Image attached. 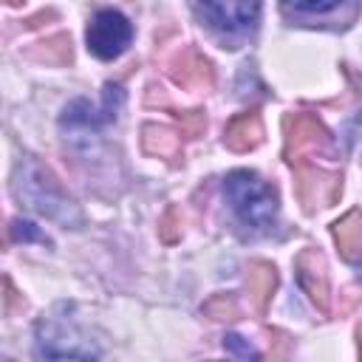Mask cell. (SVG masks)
Masks as SVG:
<instances>
[{
	"mask_svg": "<svg viewBox=\"0 0 362 362\" xmlns=\"http://www.w3.org/2000/svg\"><path fill=\"white\" fill-rule=\"evenodd\" d=\"M3 288H6V294H3V311L11 314V311H14V303H17V291H14V286H11L8 277L3 280Z\"/></svg>",
	"mask_w": 362,
	"mask_h": 362,
	"instance_id": "7402d4cb",
	"label": "cell"
},
{
	"mask_svg": "<svg viewBox=\"0 0 362 362\" xmlns=\"http://www.w3.org/2000/svg\"><path fill=\"white\" fill-rule=\"evenodd\" d=\"M158 238H161L164 243H175V240L181 238V215H178L175 206H170V209L161 215V221H158Z\"/></svg>",
	"mask_w": 362,
	"mask_h": 362,
	"instance_id": "ac0fdd59",
	"label": "cell"
},
{
	"mask_svg": "<svg viewBox=\"0 0 362 362\" xmlns=\"http://www.w3.org/2000/svg\"><path fill=\"white\" fill-rule=\"evenodd\" d=\"M204 20L226 34H240L255 28L260 17V0H198Z\"/></svg>",
	"mask_w": 362,
	"mask_h": 362,
	"instance_id": "52a82bcc",
	"label": "cell"
},
{
	"mask_svg": "<svg viewBox=\"0 0 362 362\" xmlns=\"http://www.w3.org/2000/svg\"><path fill=\"white\" fill-rule=\"evenodd\" d=\"M339 3L342 0H283V6L297 14H325V11L337 8Z\"/></svg>",
	"mask_w": 362,
	"mask_h": 362,
	"instance_id": "e0dca14e",
	"label": "cell"
},
{
	"mask_svg": "<svg viewBox=\"0 0 362 362\" xmlns=\"http://www.w3.org/2000/svg\"><path fill=\"white\" fill-rule=\"evenodd\" d=\"M286 161L288 164H300L305 161V156L314 153H331L334 150V139L328 133V127L314 116V113H291L286 116Z\"/></svg>",
	"mask_w": 362,
	"mask_h": 362,
	"instance_id": "3957f363",
	"label": "cell"
},
{
	"mask_svg": "<svg viewBox=\"0 0 362 362\" xmlns=\"http://www.w3.org/2000/svg\"><path fill=\"white\" fill-rule=\"evenodd\" d=\"M25 57L45 62V65H62L71 59V37L68 34H54L45 37L40 42H34L31 48H25Z\"/></svg>",
	"mask_w": 362,
	"mask_h": 362,
	"instance_id": "9a60e30c",
	"label": "cell"
},
{
	"mask_svg": "<svg viewBox=\"0 0 362 362\" xmlns=\"http://www.w3.org/2000/svg\"><path fill=\"white\" fill-rule=\"evenodd\" d=\"M331 235H334V240L339 246L342 260H348V263H359L362 260V212L359 209L345 212L331 226Z\"/></svg>",
	"mask_w": 362,
	"mask_h": 362,
	"instance_id": "4fadbf2b",
	"label": "cell"
},
{
	"mask_svg": "<svg viewBox=\"0 0 362 362\" xmlns=\"http://www.w3.org/2000/svg\"><path fill=\"white\" fill-rule=\"evenodd\" d=\"M11 187H14V195H17L25 206L42 212L45 218L65 221V223H79V221H82L79 209H76L74 201L65 195V189L59 187V181L54 178V173H51L48 167H42L40 161H34V158H25V161L17 167Z\"/></svg>",
	"mask_w": 362,
	"mask_h": 362,
	"instance_id": "6da1fadb",
	"label": "cell"
},
{
	"mask_svg": "<svg viewBox=\"0 0 362 362\" xmlns=\"http://www.w3.org/2000/svg\"><path fill=\"white\" fill-rule=\"evenodd\" d=\"M235 218L252 232H269L277 221V192L252 170H232L223 181Z\"/></svg>",
	"mask_w": 362,
	"mask_h": 362,
	"instance_id": "7a4b0ae2",
	"label": "cell"
},
{
	"mask_svg": "<svg viewBox=\"0 0 362 362\" xmlns=\"http://www.w3.org/2000/svg\"><path fill=\"white\" fill-rule=\"evenodd\" d=\"M294 274L303 288V294L311 300V305L320 314H328L331 308V286H328V263L320 249H303L294 257Z\"/></svg>",
	"mask_w": 362,
	"mask_h": 362,
	"instance_id": "8992f818",
	"label": "cell"
},
{
	"mask_svg": "<svg viewBox=\"0 0 362 362\" xmlns=\"http://www.w3.org/2000/svg\"><path fill=\"white\" fill-rule=\"evenodd\" d=\"M119 105H122V90H119V85L107 82L105 85V105H102V110H93L85 99H76V102H71L65 107L59 124L62 127H74V130H96V127H102V124L116 119V107Z\"/></svg>",
	"mask_w": 362,
	"mask_h": 362,
	"instance_id": "9c48e42d",
	"label": "cell"
},
{
	"mask_svg": "<svg viewBox=\"0 0 362 362\" xmlns=\"http://www.w3.org/2000/svg\"><path fill=\"white\" fill-rule=\"evenodd\" d=\"M201 311H204V317H209V320H238L240 317V305H238V300H235V294H212L204 305H201Z\"/></svg>",
	"mask_w": 362,
	"mask_h": 362,
	"instance_id": "2e32d148",
	"label": "cell"
},
{
	"mask_svg": "<svg viewBox=\"0 0 362 362\" xmlns=\"http://www.w3.org/2000/svg\"><path fill=\"white\" fill-rule=\"evenodd\" d=\"M133 40V25L116 8H102L88 25V51L99 59H116Z\"/></svg>",
	"mask_w": 362,
	"mask_h": 362,
	"instance_id": "5b68a950",
	"label": "cell"
},
{
	"mask_svg": "<svg viewBox=\"0 0 362 362\" xmlns=\"http://www.w3.org/2000/svg\"><path fill=\"white\" fill-rule=\"evenodd\" d=\"M57 342H65L62 356H99V351L93 345H82L85 339L79 337L74 320L65 317H42L37 322V354L40 356H51V351L57 348Z\"/></svg>",
	"mask_w": 362,
	"mask_h": 362,
	"instance_id": "ba28073f",
	"label": "cell"
},
{
	"mask_svg": "<svg viewBox=\"0 0 362 362\" xmlns=\"http://www.w3.org/2000/svg\"><path fill=\"white\" fill-rule=\"evenodd\" d=\"M223 348L229 351V354H235V356H243V359H257V351L243 339V337H238V334H226L223 337Z\"/></svg>",
	"mask_w": 362,
	"mask_h": 362,
	"instance_id": "ffe728a7",
	"label": "cell"
},
{
	"mask_svg": "<svg viewBox=\"0 0 362 362\" xmlns=\"http://www.w3.org/2000/svg\"><path fill=\"white\" fill-rule=\"evenodd\" d=\"M170 79L187 90H209L215 82V71L201 51L181 48V54L170 62Z\"/></svg>",
	"mask_w": 362,
	"mask_h": 362,
	"instance_id": "30bf717a",
	"label": "cell"
},
{
	"mask_svg": "<svg viewBox=\"0 0 362 362\" xmlns=\"http://www.w3.org/2000/svg\"><path fill=\"white\" fill-rule=\"evenodd\" d=\"M141 150L147 156H158V158H175L181 153V141L178 136L164 127V124H144L141 127Z\"/></svg>",
	"mask_w": 362,
	"mask_h": 362,
	"instance_id": "5bb4252c",
	"label": "cell"
},
{
	"mask_svg": "<svg viewBox=\"0 0 362 362\" xmlns=\"http://www.w3.org/2000/svg\"><path fill=\"white\" fill-rule=\"evenodd\" d=\"M3 3H8V6H20L23 0H3Z\"/></svg>",
	"mask_w": 362,
	"mask_h": 362,
	"instance_id": "cb8c5ba5",
	"label": "cell"
},
{
	"mask_svg": "<svg viewBox=\"0 0 362 362\" xmlns=\"http://www.w3.org/2000/svg\"><path fill=\"white\" fill-rule=\"evenodd\" d=\"M277 288V269L266 260H252L246 269V291H249V303L257 314H266L272 297Z\"/></svg>",
	"mask_w": 362,
	"mask_h": 362,
	"instance_id": "7c38bea8",
	"label": "cell"
},
{
	"mask_svg": "<svg viewBox=\"0 0 362 362\" xmlns=\"http://www.w3.org/2000/svg\"><path fill=\"white\" fill-rule=\"evenodd\" d=\"M178 122H181V130H184V136H189V139H195L204 127H206V116H204V110H189V113H181L178 116Z\"/></svg>",
	"mask_w": 362,
	"mask_h": 362,
	"instance_id": "d6986e66",
	"label": "cell"
},
{
	"mask_svg": "<svg viewBox=\"0 0 362 362\" xmlns=\"http://www.w3.org/2000/svg\"><path fill=\"white\" fill-rule=\"evenodd\" d=\"M342 192V175L328 173L317 164H294V195L300 206L311 215L317 209H328L339 201Z\"/></svg>",
	"mask_w": 362,
	"mask_h": 362,
	"instance_id": "277c9868",
	"label": "cell"
},
{
	"mask_svg": "<svg viewBox=\"0 0 362 362\" xmlns=\"http://www.w3.org/2000/svg\"><path fill=\"white\" fill-rule=\"evenodd\" d=\"M11 235H14L17 240H42V232H40L31 221H23V218L11 221Z\"/></svg>",
	"mask_w": 362,
	"mask_h": 362,
	"instance_id": "44dd1931",
	"label": "cell"
},
{
	"mask_svg": "<svg viewBox=\"0 0 362 362\" xmlns=\"http://www.w3.org/2000/svg\"><path fill=\"white\" fill-rule=\"evenodd\" d=\"M260 141H263V119L257 110H243L229 119L223 130V144L229 150L246 153V150H255Z\"/></svg>",
	"mask_w": 362,
	"mask_h": 362,
	"instance_id": "8fae6325",
	"label": "cell"
},
{
	"mask_svg": "<svg viewBox=\"0 0 362 362\" xmlns=\"http://www.w3.org/2000/svg\"><path fill=\"white\" fill-rule=\"evenodd\" d=\"M356 337H359V356H362V325H359V331H356Z\"/></svg>",
	"mask_w": 362,
	"mask_h": 362,
	"instance_id": "603a6c76",
	"label": "cell"
}]
</instances>
